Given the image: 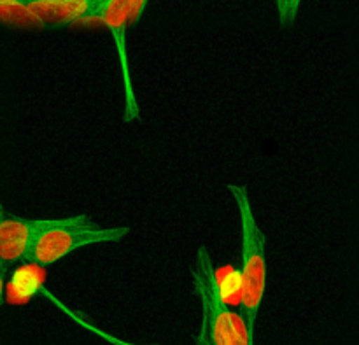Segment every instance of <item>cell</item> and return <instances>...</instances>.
Masks as SVG:
<instances>
[{"instance_id":"3","label":"cell","mask_w":359,"mask_h":345,"mask_svg":"<svg viewBox=\"0 0 359 345\" xmlns=\"http://www.w3.org/2000/svg\"><path fill=\"white\" fill-rule=\"evenodd\" d=\"M126 226H102L86 214L69 217H49L44 230L37 235L27 262L51 266L83 248L116 244L128 235Z\"/></svg>"},{"instance_id":"1","label":"cell","mask_w":359,"mask_h":345,"mask_svg":"<svg viewBox=\"0 0 359 345\" xmlns=\"http://www.w3.org/2000/svg\"><path fill=\"white\" fill-rule=\"evenodd\" d=\"M193 290L202 307L198 345H255V332L241 311L226 305L217 283L212 256L200 245L191 266Z\"/></svg>"},{"instance_id":"8","label":"cell","mask_w":359,"mask_h":345,"mask_svg":"<svg viewBox=\"0 0 359 345\" xmlns=\"http://www.w3.org/2000/svg\"><path fill=\"white\" fill-rule=\"evenodd\" d=\"M4 290H6V288H4V270H2V272H0V307H2V302H4Z\"/></svg>"},{"instance_id":"7","label":"cell","mask_w":359,"mask_h":345,"mask_svg":"<svg viewBox=\"0 0 359 345\" xmlns=\"http://www.w3.org/2000/svg\"><path fill=\"white\" fill-rule=\"evenodd\" d=\"M273 2H276V11L277 16H279V21L287 23V21H293L298 16L304 0H273Z\"/></svg>"},{"instance_id":"4","label":"cell","mask_w":359,"mask_h":345,"mask_svg":"<svg viewBox=\"0 0 359 345\" xmlns=\"http://www.w3.org/2000/svg\"><path fill=\"white\" fill-rule=\"evenodd\" d=\"M149 0H112L102 11L98 20L107 27L111 37L114 41L116 53H118L119 69H121L123 79V102L128 107L137 105L135 88L132 81V70H130L128 44H126V30L130 23H135L146 11Z\"/></svg>"},{"instance_id":"9","label":"cell","mask_w":359,"mask_h":345,"mask_svg":"<svg viewBox=\"0 0 359 345\" xmlns=\"http://www.w3.org/2000/svg\"><path fill=\"white\" fill-rule=\"evenodd\" d=\"M4 219V212H2V205H0V221Z\"/></svg>"},{"instance_id":"5","label":"cell","mask_w":359,"mask_h":345,"mask_svg":"<svg viewBox=\"0 0 359 345\" xmlns=\"http://www.w3.org/2000/svg\"><path fill=\"white\" fill-rule=\"evenodd\" d=\"M49 217H4L0 221V259L4 269L18 262H27L37 235L44 230Z\"/></svg>"},{"instance_id":"10","label":"cell","mask_w":359,"mask_h":345,"mask_svg":"<svg viewBox=\"0 0 359 345\" xmlns=\"http://www.w3.org/2000/svg\"><path fill=\"white\" fill-rule=\"evenodd\" d=\"M2 270H6V269H4V263H2V259H0V272H2Z\"/></svg>"},{"instance_id":"2","label":"cell","mask_w":359,"mask_h":345,"mask_svg":"<svg viewBox=\"0 0 359 345\" xmlns=\"http://www.w3.org/2000/svg\"><path fill=\"white\" fill-rule=\"evenodd\" d=\"M241 223V314L255 332L269 279V258H266V235L255 216L248 186L228 184Z\"/></svg>"},{"instance_id":"6","label":"cell","mask_w":359,"mask_h":345,"mask_svg":"<svg viewBox=\"0 0 359 345\" xmlns=\"http://www.w3.org/2000/svg\"><path fill=\"white\" fill-rule=\"evenodd\" d=\"M51 298H53V297H51ZM53 302H55V304L58 305V307L62 309V311L65 312V314L69 316V318L72 319V321H76L77 325L81 326V328L88 330V332H91V333H93V335H97L98 339L105 340V342H107V344H111V345H149V344H135V342H128V340H123V339H119V337L111 335V333H107V332H104V330H100V328H97V326H93V325H91V323L84 321L83 318H79V314H76V312H72V311H70V309H67L65 305H63L62 302L56 300V298H53Z\"/></svg>"}]
</instances>
